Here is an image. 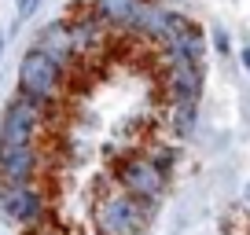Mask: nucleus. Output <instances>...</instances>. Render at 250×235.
Here are the masks:
<instances>
[{
	"label": "nucleus",
	"mask_w": 250,
	"mask_h": 235,
	"mask_svg": "<svg viewBox=\"0 0 250 235\" xmlns=\"http://www.w3.org/2000/svg\"><path fill=\"white\" fill-rule=\"evenodd\" d=\"M155 217V202H140V198L125 195H107L96 206V228L100 235H144V228Z\"/></svg>",
	"instance_id": "obj_1"
},
{
	"label": "nucleus",
	"mask_w": 250,
	"mask_h": 235,
	"mask_svg": "<svg viewBox=\"0 0 250 235\" xmlns=\"http://www.w3.org/2000/svg\"><path fill=\"white\" fill-rule=\"evenodd\" d=\"M19 92L48 107L62 92V66L41 48H30L22 55V63H19Z\"/></svg>",
	"instance_id": "obj_2"
},
{
	"label": "nucleus",
	"mask_w": 250,
	"mask_h": 235,
	"mask_svg": "<svg viewBox=\"0 0 250 235\" xmlns=\"http://www.w3.org/2000/svg\"><path fill=\"white\" fill-rule=\"evenodd\" d=\"M44 121V103L30 99V96L19 92L8 103L4 118H0V147H22V143L37 140V129Z\"/></svg>",
	"instance_id": "obj_3"
},
{
	"label": "nucleus",
	"mask_w": 250,
	"mask_h": 235,
	"mask_svg": "<svg viewBox=\"0 0 250 235\" xmlns=\"http://www.w3.org/2000/svg\"><path fill=\"white\" fill-rule=\"evenodd\" d=\"M118 184L125 195L140 198V202H158L166 191V173L155 165V158H129L118 169Z\"/></svg>",
	"instance_id": "obj_4"
},
{
	"label": "nucleus",
	"mask_w": 250,
	"mask_h": 235,
	"mask_svg": "<svg viewBox=\"0 0 250 235\" xmlns=\"http://www.w3.org/2000/svg\"><path fill=\"white\" fill-rule=\"evenodd\" d=\"M0 217L8 224H37L44 217V195L33 184H0Z\"/></svg>",
	"instance_id": "obj_5"
},
{
	"label": "nucleus",
	"mask_w": 250,
	"mask_h": 235,
	"mask_svg": "<svg viewBox=\"0 0 250 235\" xmlns=\"http://www.w3.org/2000/svg\"><path fill=\"white\" fill-rule=\"evenodd\" d=\"M206 85L203 63H173L166 66V96L169 103H199Z\"/></svg>",
	"instance_id": "obj_6"
},
{
	"label": "nucleus",
	"mask_w": 250,
	"mask_h": 235,
	"mask_svg": "<svg viewBox=\"0 0 250 235\" xmlns=\"http://www.w3.org/2000/svg\"><path fill=\"white\" fill-rule=\"evenodd\" d=\"M41 155L33 143L22 147H0V184H33Z\"/></svg>",
	"instance_id": "obj_7"
},
{
	"label": "nucleus",
	"mask_w": 250,
	"mask_h": 235,
	"mask_svg": "<svg viewBox=\"0 0 250 235\" xmlns=\"http://www.w3.org/2000/svg\"><path fill=\"white\" fill-rule=\"evenodd\" d=\"M70 33H74V52L78 55L96 52L107 37V19L100 11H81L78 19H70Z\"/></svg>",
	"instance_id": "obj_8"
},
{
	"label": "nucleus",
	"mask_w": 250,
	"mask_h": 235,
	"mask_svg": "<svg viewBox=\"0 0 250 235\" xmlns=\"http://www.w3.org/2000/svg\"><path fill=\"white\" fill-rule=\"evenodd\" d=\"M33 48H41L44 55H52L59 66H70V59L78 55V52H74V33H70V22H52V26H44Z\"/></svg>",
	"instance_id": "obj_9"
},
{
	"label": "nucleus",
	"mask_w": 250,
	"mask_h": 235,
	"mask_svg": "<svg viewBox=\"0 0 250 235\" xmlns=\"http://www.w3.org/2000/svg\"><path fill=\"white\" fill-rule=\"evenodd\" d=\"M162 52H166V66H173V63H203L206 59V37H203L199 26H191L184 37L162 44Z\"/></svg>",
	"instance_id": "obj_10"
},
{
	"label": "nucleus",
	"mask_w": 250,
	"mask_h": 235,
	"mask_svg": "<svg viewBox=\"0 0 250 235\" xmlns=\"http://www.w3.org/2000/svg\"><path fill=\"white\" fill-rule=\"evenodd\" d=\"M166 19H169V11H166L162 4H155V0H144V8L136 11V19L129 22V30H133L136 37H147V40H158V44H162Z\"/></svg>",
	"instance_id": "obj_11"
},
{
	"label": "nucleus",
	"mask_w": 250,
	"mask_h": 235,
	"mask_svg": "<svg viewBox=\"0 0 250 235\" xmlns=\"http://www.w3.org/2000/svg\"><path fill=\"white\" fill-rule=\"evenodd\" d=\"M140 8L144 0H96V11L107 19V26H122V30H129V22L136 19Z\"/></svg>",
	"instance_id": "obj_12"
},
{
	"label": "nucleus",
	"mask_w": 250,
	"mask_h": 235,
	"mask_svg": "<svg viewBox=\"0 0 250 235\" xmlns=\"http://www.w3.org/2000/svg\"><path fill=\"white\" fill-rule=\"evenodd\" d=\"M199 121V103H169V125L177 136H191Z\"/></svg>",
	"instance_id": "obj_13"
},
{
	"label": "nucleus",
	"mask_w": 250,
	"mask_h": 235,
	"mask_svg": "<svg viewBox=\"0 0 250 235\" xmlns=\"http://www.w3.org/2000/svg\"><path fill=\"white\" fill-rule=\"evenodd\" d=\"M191 26H195V22H188V15H180V11H169V19H166V33H162V44H169V40L184 37Z\"/></svg>",
	"instance_id": "obj_14"
},
{
	"label": "nucleus",
	"mask_w": 250,
	"mask_h": 235,
	"mask_svg": "<svg viewBox=\"0 0 250 235\" xmlns=\"http://www.w3.org/2000/svg\"><path fill=\"white\" fill-rule=\"evenodd\" d=\"M173 162H177V155H173V151H158V155H155V165H158V169L166 173V176H169Z\"/></svg>",
	"instance_id": "obj_15"
},
{
	"label": "nucleus",
	"mask_w": 250,
	"mask_h": 235,
	"mask_svg": "<svg viewBox=\"0 0 250 235\" xmlns=\"http://www.w3.org/2000/svg\"><path fill=\"white\" fill-rule=\"evenodd\" d=\"M37 4L41 0H19V19H30L33 11H37Z\"/></svg>",
	"instance_id": "obj_16"
},
{
	"label": "nucleus",
	"mask_w": 250,
	"mask_h": 235,
	"mask_svg": "<svg viewBox=\"0 0 250 235\" xmlns=\"http://www.w3.org/2000/svg\"><path fill=\"white\" fill-rule=\"evenodd\" d=\"M217 52H221V55L228 52V37H225V33H221V30H217Z\"/></svg>",
	"instance_id": "obj_17"
},
{
	"label": "nucleus",
	"mask_w": 250,
	"mask_h": 235,
	"mask_svg": "<svg viewBox=\"0 0 250 235\" xmlns=\"http://www.w3.org/2000/svg\"><path fill=\"white\" fill-rule=\"evenodd\" d=\"M239 59H243V66H247V74H250V44L243 48V55H239Z\"/></svg>",
	"instance_id": "obj_18"
},
{
	"label": "nucleus",
	"mask_w": 250,
	"mask_h": 235,
	"mask_svg": "<svg viewBox=\"0 0 250 235\" xmlns=\"http://www.w3.org/2000/svg\"><path fill=\"white\" fill-rule=\"evenodd\" d=\"M0 59H4V37H0Z\"/></svg>",
	"instance_id": "obj_19"
},
{
	"label": "nucleus",
	"mask_w": 250,
	"mask_h": 235,
	"mask_svg": "<svg viewBox=\"0 0 250 235\" xmlns=\"http://www.w3.org/2000/svg\"><path fill=\"white\" fill-rule=\"evenodd\" d=\"M247 206H250V184H247Z\"/></svg>",
	"instance_id": "obj_20"
}]
</instances>
